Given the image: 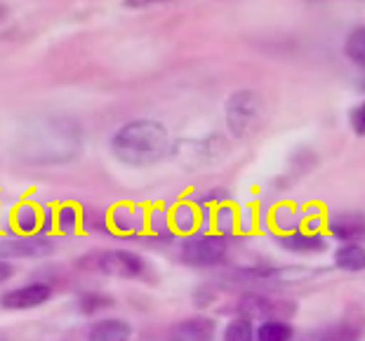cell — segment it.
Wrapping results in <instances>:
<instances>
[{
  "mask_svg": "<svg viewBox=\"0 0 365 341\" xmlns=\"http://www.w3.org/2000/svg\"><path fill=\"white\" fill-rule=\"evenodd\" d=\"M344 54L351 64L365 68V26H356L354 31H349L344 41Z\"/></svg>",
  "mask_w": 365,
  "mask_h": 341,
  "instance_id": "16",
  "label": "cell"
},
{
  "mask_svg": "<svg viewBox=\"0 0 365 341\" xmlns=\"http://www.w3.org/2000/svg\"><path fill=\"white\" fill-rule=\"evenodd\" d=\"M0 341H7V337H5V332H0Z\"/></svg>",
  "mask_w": 365,
  "mask_h": 341,
  "instance_id": "27",
  "label": "cell"
},
{
  "mask_svg": "<svg viewBox=\"0 0 365 341\" xmlns=\"http://www.w3.org/2000/svg\"><path fill=\"white\" fill-rule=\"evenodd\" d=\"M224 341H257V327L250 318L236 315L224 327Z\"/></svg>",
  "mask_w": 365,
  "mask_h": 341,
  "instance_id": "14",
  "label": "cell"
},
{
  "mask_svg": "<svg viewBox=\"0 0 365 341\" xmlns=\"http://www.w3.org/2000/svg\"><path fill=\"white\" fill-rule=\"evenodd\" d=\"M217 322L207 315H191L175 322L168 332V341H215Z\"/></svg>",
  "mask_w": 365,
  "mask_h": 341,
  "instance_id": "8",
  "label": "cell"
},
{
  "mask_svg": "<svg viewBox=\"0 0 365 341\" xmlns=\"http://www.w3.org/2000/svg\"><path fill=\"white\" fill-rule=\"evenodd\" d=\"M78 210H76L73 205H61L59 212H57V226L59 231H64V234H73L76 229H78Z\"/></svg>",
  "mask_w": 365,
  "mask_h": 341,
  "instance_id": "22",
  "label": "cell"
},
{
  "mask_svg": "<svg viewBox=\"0 0 365 341\" xmlns=\"http://www.w3.org/2000/svg\"><path fill=\"white\" fill-rule=\"evenodd\" d=\"M149 3H125V7H146Z\"/></svg>",
  "mask_w": 365,
  "mask_h": 341,
  "instance_id": "26",
  "label": "cell"
},
{
  "mask_svg": "<svg viewBox=\"0 0 365 341\" xmlns=\"http://www.w3.org/2000/svg\"><path fill=\"white\" fill-rule=\"evenodd\" d=\"M173 224L177 231H182V234H191L198 224V214L189 203L180 205V207H175V212H173Z\"/></svg>",
  "mask_w": 365,
  "mask_h": 341,
  "instance_id": "18",
  "label": "cell"
},
{
  "mask_svg": "<svg viewBox=\"0 0 365 341\" xmlns=\"http://www.w3.org/2000/svg\"><path fill=\"white\" fill-rule=\"evenodd\" d=\"M95 266L106 276L113 278H125V280H132V278H142L146 271L144 259L135 252H125V250H108L102 252L99 257H95Z\"/></svg>",
  "mask_w": 365,
  "mask_h": 341,
  "instance_id": "5",
  "label": "cell"
},
{
  "mask_svg": "<svg viewBox=\"0 0 365 341\" xmlns=\"http://www.w3.org/2000/svg\"><path fill=\"white\" fill-rule=\"evenodd\" d=\"M238 306H240V315L250 318V320L257 315H262L264 320H283V315H290L297 308L292 301L271 299L267 294H257V292L245 294Z\"/></svg>",
  "mask_w": 365,
  "mask_h": 341,
  "instance_id": "6",
  "label": "cell"
},
{
  "mask_svg": "<svg viewBox=\"0 0 365 341\" xmlns=\"http://www.w3.org/2000/svg\"><path fill=\"white\" fill-rule=\"evenodd\" d=\"M50 297H52V288L48 283H29L21 285V288L7 290L0 297V306L7 308V311H29V308L45 304Z\"/></svg>",
  "mask_w": 365,
  "mask_h": 341,
  "instance_id": "7",
  "label": "cell"
},
{
  "mask_svg": "<svg viewBox=\"0 0 365 341\" xmlns=\"http://www.w3.org/2000/svg\"><path fill=\"white\" fill-rule=\"evenodd\" d=\"M363 335H365V318L361 313H354L325 330L323 339L325 341H361Z\"/></svg>",
  "mask_w": 365,
  "mask_h": 341,
  "instance_id": "12",
  "label": "cell"
},
{
  "mask_svg": "<svg viewBox=\"0 0 365 341\" xmlns=\"http://www.w3.org/2000/svg\"><path fill=\"white\" fill-rule=\"evenodd\" d=\"M335 266L346 273H361L365 271V247L363 245H339L335 250Z\"/></svg>",
  "mask_w": 365,
  "mask_h": 341,
  "instance_id": "13",
  "label": "cell"
},
{
  "mask_svg": "<svg viewBox=\"0 0 365 341\" xmlns=\"http://www.w3.org/2000/svg\"><path fill=\"white\" fill-rule=\"evenodd\" d=\"M278 245H281L285 252H292V254H321L328 250V238L323 234L297 231V234L278 236Z\"/></svg>",
  "mask_w": 365,
  "mask_h": 341,
  "instance_id": "10",
  "label": "cell"
},
{
  "mask_svg": "<svg viewBox=\"0 0 365 341\" xmlns=\"http://www.w3.org/2000/svg\"><path fill=\"white\" fill-rule=\"evenodd\" d=\"M90 341H130L132 339V325L123 318H104L97 320L88 332Z\"/></svg>",
  "mask_w": 365,
  "mask_h": 341,
  "instance_id": "11",
  "label": "cell"
},
{
  "mask_svg": "<svg viewBox=\"0 0 365 341\" xmlns=\"http://www.w3.org/2000/svg\"><path fill=\"white\" fill-rule=\"evenodd\" d=\"M14 226H17L21 234H34L38 229V210L34 205H21L14 212Z\"/></svg>",
  "mask_w": 365,
  "mask_h": 341,
  "instance_id": "20",
  "label": "cell"
},
{
  "mask_svg": "<svg viewBox=\"0 0 365 341\" xmlns=\"http://www.w3.org/2000/svg\"><path fill=\"white\" fill-rule=\"evenodd\" d=\"M294 330L287 320H262L257 327V341H292Z\"/></svg>",
  "mask_w": 365,
  "mask_h": 341,
  "instance_id": "15",
  "label": "cell"
},
{
  "mask_svg": "<svg viewBox=\"0 0 365 341\" xmlns=\"http://www.w3.org/2000/svg\"><path fill=\"white\" fill-rule=\"evenodd\" d=\"M236 221H238V216H236V212L231 210L229 205H220V207H217L215 226H217V231H220V236H229L231 231H234Z\"/></svg>",
  "mask_w": 365,
  "mask_h": 341,
  "instance_id": "21",
  "label": "cell"
},
{
  "mask_svg": "<svg viewBox=\"0 0 365 341\" xmlns=\"http://www.w3.org/2000/svg\"><path fill=\"white\" fill-rule=\"evenodd\" d=\"M212 299H215V294L210 292L207 288H200L196 294H193V301H196V306H200V308H205Z\"/></svg>",
  "mask_w": 365,
  "mask_h": 341,
  "instance_id": "24",
  "label": "cell"
},
{
  "mask_svg": "<svg viewBox=\"0 0 365 341\" xmlns=\"http://www.w3.org/2000/svg\"><path fill=\"white\" fill-rule=\"evenodd\" d=\"M274 224L283 234H297L299 231V212L292 205H278L274 210Z\"/></svg>",
  "mask_w": 365,
  "mask_h": 341,
  "instance_id": "17",
  "label": "cell"
},
{
  "mask_svg": "<svg viewBox=\"0 0 365 341\" xmlns=\"http://www.w3.org/2000/svg\"><path fill=\"white\" fill-rule=\"evenodd\" d=\"M227 250H229V236L196 234L184 240L182 261L193 268H212L224 261Z\"/></svg>",
  "mask_w": 365,
  "mask_h": 341,
  "instance_id": "3",
  "label": "cell"
},
{
  "mask_svg": "<svg viewBox=\"0 0 365 341\" xmlns=\"http://www.w3.org/2000/svg\"><path fill=\"white\" fill-rule=\"evenodd\" d=\"M12 276H14V266H12L10 261H3V259H0V283H7Z\"/></svg>",
  "mask_w": 365,
  "mask_h": 341,
  "instance_id": "25",
  "label": "cell"
},
{
  "mask_svg": "<svg viewBox=\"0 0 365 341\" xmlns=\"http://www.w3.org/2000/svg\"><path fill=\"white\" fill-rule=\"evenodd\" d=\"M170 137L165 125L151 118H137L115 130L111 137V151L123 165L149 167L168 153Z\"/></svg>",
  "mask_w": 365,
  "mask_h": 341,
  "instance_id": "1",
  "label": "cell"
},
{
  "mask_svg": "<svg viewBox=\"0 0 365 341\" xmlns=\"http://www.w3.org/2000/svg\"><path fill=\"white\" fill-rule=\"evenodd\" d=\"M349 120H351V130L356 132V135L365 137V102H361L356 108H351Z\"/></svg>",
  "mask_w": 365,
  "mask_h": 341,
  "instance_id": "23",
  "label": "cell"
},
{
  "mask_svg": "<svg viewBox=\"0 0 365 341\" xmlns=\"http://www.w3.org/2000/svg\"><path fill=\"white\" fill-rule=\"evenodd\" d=\"M227 127L234 139H245L257 130L262 120V97L255 90H236L224 106Z\"/></svg>",
  "mask_w": 365,
  "mask_h": 341,
  "instance_id": "2",
  "label": "cell"
},
{
  "mask_svg": "<svg viewBox=\"0 0 365 341\" xmlns=\"http://www.w3.org/2000/svg\"><path fill=\"white\" fill-rule=\"evenodd\" d=\"M57 243L45 236V234H36V236H17V238H3L0 240V259L10 261V259H43L50 257L54 252Z\"/></svg>",
  "mask_w": 365,
  "mask_h": 341,
  "instance_id": "4",
  "label": "cell"
},
{
  "mask_svg": "<svg viewBox=\"0 0 365 341\" xmlns=\"http://www.w3.org/2000/svg\"><path fill=\"white\" fill-rule=\"evenodd\" d=\"M328 231L341 245L365 243V212H339L328 221Z\"/></svg>",
  "mask_w": 365,
  "mask_h": 341,
  "instance_id": "9",
  "label": "cell"
},
{
  "mask_svg": "<svg viewBox=\"0 0 365 341\" xmlns=\"http://www.w3.org/2000/svg\"><path fill=\"white\" fill-rule=\"evenodd\" d=\"M113 306V299L106 297V294H97V292H90V294H83L78 299V308L85 315H92V313H99L104 308Z\"/></svg>",
  "mask_w": 365,
  "mask_h": 341,
  "instance_id": "19",
  "label": "cell"
}]
</instances>
